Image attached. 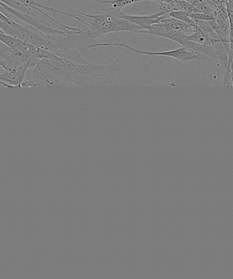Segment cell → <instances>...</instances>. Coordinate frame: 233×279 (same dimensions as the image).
Listing matches in <instances>:
<instances>
[{"instance_id": "obj_1", "label": "cell", "mask_w": 233, "mask_h": 279, "mask_svg": "<svg viewBox=\"0 0 233 279\" xmlns=\"http://www.w3.org/2000/svg\"><path fill=\"white\" fill-rule=\"evenodd\" d=\"M122 67L50 59L33 60L22 88L105 87L112 85Z\"/></svg>"}, {"instance_id": "obj_2", "label": "cell", "mask_w": 233, "mask_h": 279, "mask_svg": "<svg viewBox=\"0 0 233 279\" xmlns=\"http://www.w3.org/2000/svg\"><path fill=\"white\" fill-rule=\"evenodd\" d=\"M70 10L76 12V19L87 25L88 29L97 38L102 35L110 33L131 32L139 33L143 30L142 27L122 18V12L120 9L113 8L103 9L89 14L73 9Z\"/></svg>"}, {"instance_id": "obj_3", "label": "cell", "mask_w": 233, "mask_h": 279, "mask_svg": "<svg viewBox=\"0 0 233 279\" xmlns=\"http://www.w3.org/2000/svg\"><path fill=\"white\" fill-rule=\"evenodd\" d=\"M1 12L6 15L12 16V17H15L21 23L34 27V29H37L40 32L45 33L46 34L51 35V36H58V37L69 36V35L82 31V29L80 28L75 29L53 28L48 23L40 19L39 16L23 13L15 9L11 8L3 2H1Z\"/></svg>"}, {"instance_id": "obj_4", "label": "cell", "mask_w": 233, "mask_h": 279, "mask_svg": "<svg viewBox=\"0 0 233 279\" xmlns=\"http://www.w3.org/2000/svg\"><path fill=\"white\" fill-rule=\"evenodd\" d=\"M1 2L5 3V4L11 7V8L19 11V12L27 14H30V15L36 16V14L34 13V11H37V12H40V14L48 18L51 21L59 25V26L61 27V29H76V27L68 26V25L62 24L60 22L53 19L47 12H45V11H47V12H57V13L62 14H64V15L72 16V17L75 18V19H76V15L69 13V12H64V11L58 10V9L53 8V7H49L47 6V5L41 4V3L36 2L34 0H1Z\"/></svg>"}, {"instance_id": "obj_5", "label": "cell", "mask_w": 233, "mask_h": 279, "mask_svg": "<svg viewBox=\"0 0 233 279\" xmlns=\"http://www.w3.org/2000/svg\"><path fill=\"white\" fill-rule=\"evenodd\" d=\"M102 47H122V48L129 49V50L134 51V52L138 53V54L148 55V56H153L170 57V58L177 59V60H179V64L193 61L194 60H203V57L201 56V53L189 50V49L185 48L184 47L175 49V50L163 51V52H151V51H142L134 49L133 47L128 45L127 44L124 43H105L95 44V45L92 46L91 49Z\"/></svg>"}, {"instance_id": "obj_6", "label": "cell", "mask_w": 233, "mask_h": 279, "mask_svg": "<svg viewBox=\"0 0 233 279\" xmlns=\"http://www.w3.org/2000/svg\"><path fill=\"white\" fill-rule=\"evenodd\" d=\"M42 60L36 53L14 50L1 43L0 45V66L4 70L14 69L33 60Z\"/></svg>"}, {"instance_id": "obj_7", "label": "cell", "mask_w": 233, "mask_h": 279, "mask_svg": "<svg viewBox=\"0 0 233 279\" xmlns=\"http://www.w3.org/2000/svg\"><path fill=\"white\" fill-rule=\"evenodd\" d=\"M30 63L27 62L14 69L4 70L0 75L1 85L9 88H22Z\"/></svg>"}, {"instance_id": "obj_8", "label": "cell", "mask_w": 233, "mask_h": 279, "mask_svg": "<svg viewBox=\"0 0 233 279\" xmlns=\"http://www.w3.org/2000/svg\"><path fill=\"white\" fill-rule=\"evenodd\" d=\"M170 12L171 11L161 10L157 13L144 16L129 15L122 12V18L139 25L144 29H150L152 25L158 23L161 20L168 17Z\"/></svg>"}, {"instance_id": "obj_9", "label": "cell", "mask_w": 233, "mask_h": 279, "mask_svg": "<svg viewBox=\"0 0 233 279\" xmlns=\"http://www.w3.org/2000/svg\"><path fill=\"white\" fill-rule=\"evenodd\" d=\"M182 46L189 50L201 53V54L206 56L207 60L208 61L216 62V63L220 64L222 65L221 62L216 54V48L214 45H202V44L194 43L193 41L186 40L183 43Z\"/></svg>"}, {"instance_id": "obj_10", "label": "cell", "mask_w": 233, "mask_h": 279, "mask_svg": "<svg viewBox=\"0 0 233 279\" xmlns=\"http://www.w3.org/2000/svg\"><path fill=\"white\" fill-rule=\"evenodd\" d=\"M187 40L193 41L194 43L202 44V45H214V42H213L210 38L207 37V36H205L198 26L197 28L195 29V31L192 33V34L188 36Z\"/></svg>"}, {"instance_id": "obj_11", "label": "cell", "mask_w": 233, "mask_h": 279, "mask_svg": "<svg viewBox=\"0 0 233 279\" xmlns=\"http://www.w3.org/2000/svg\"><path fill=\"white\" fill-rule=\"evenodd\" d=\"M174 10L183 11L188 13H194V12H199L192 3L185 1V0H174L172 2Z\"/></svg>"}, {"instance_id": "obj_12", "label": "cell", "mask_w": 233, "mask_h": 279, "mask_svg": "<svg viewBox=\"0 0 233 279\" xmlns=\"http://www.w3.org/2000/svg\"><path fill=\"white\" fill-rule=\"evenodd\" d=\"M168 15L170 17L185 22V23H188V25L194 27V28H197V24H196V21L190 17V14L188 12H183V11L172 10L168 14Z\"/></svg>"}, {"instance_id": "obj_13", "label": "cell", "mask_w": 233, "mask_h": 279, "mask_svg": "<svg viewBox=\"0 0 233 279\" xmlns=\"http://www.w3.org/2000/svg\"><path fill=\"white\" fill-rule=\"evenodd\" d=\"M145 0H95V1L100 3H110L113 5V8L121 9L127 6L132 3L140 2Z\"/></svg>"}, {"instance_id": "obj_14", "label": "cell", "mask_w": 233, "mask_h": 279, "mask_svg": "<svg viewBox=\"0 0 233 279\" xmlns=\"http://www.w3.org/2000/svg\"><path fill=\"white\" fill-rule=\"evenodd\" d=\"M190 16L194 21H215V17L209 14L203 13V12H194L190 13Z\"/></svg>"}, {"instance_id": "obj_15", "label": "cell", "mask_w": 233, "mask_h": 279, "mask_svg": "<svg viewBox=\"0 0 233 279\" xmlns=\"http://www.w3.org/2000/svg\"><path fill=\"white\" fill-rule=\"evenodd\" d=\"M227 10L228 12H233V0H229L227 2Z\"/></svg>"}, {"instance_id": "obj_16", "label": "cell", "mask_w": 233, "mask_h": 279, "mask_svg": "<svg viewBox=\"0 0 233 279\" xmlns=\"http://www.w3.org/2000/svg\"><path fill=\"white\" fill-rule=\"evenodd\" d=\"M232 87H233V86H232Z\"/></svg>"}, {"instance_id": "obj_17", "label": "cell", "mask_w": 233, "mask_h": 279, "mask_svg": "<svg viewBox=\"0 0 233 279\" xmlns=\"http://www.w3.org/2000/svg\"><path fill=\"white\" fill-rule=\"evenodd\" d=\"M65 1H67V0H65Z\"/></svg>"}]
</instances>
